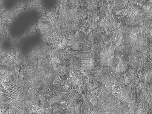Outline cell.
Instances as JSON below:
<instances>
[{
    "mask_svg": "<svg viewBox=\"0 0 152 114\" xmlns=\"http://www.w3.org/2000/svg\"><path fill=\"white\" fill-rule=\"evenodd\" d=\"M116 47L111 44L103 48L99 54L97 61L103 66L115 67V54Z\"/></svg>",
    "mask_w": 152,
    "mask_h": 114,
    "instance_id": "6da1fadb",
    "label": "cell"
}]
</instances>
